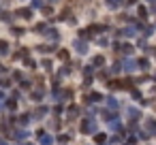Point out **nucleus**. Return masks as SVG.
<instances>
[{
  "mask_svg": "<svg viewBox=\"0 0 156 145\" xmlns=\"http://www.w3.org/2000/svg\"><path fill=\"white\" fill-rule=\"evenodd\" d=\"M13 34H17V36H20V34H24V30H22V28H13Z\"/></svg>",
  "mask_w": 156,
  "mask_h": 145,
  "instance_id": "obj_8",
  "label": "nucleus"
},
{
  "mask_svg": "<svg viewBox=\"0 0 156 145\" xmlns=\"http://www.w3.org/2000/svg\"><path fill=\"white\" fill-rule=\"evenodd\" d=\"M15 15H17V17H26V19H28V17H32V9L22 7V9H17V11H15Z\"/></svg>",
  "mask_w": 156,
  "mask_h": 145,
  "instance_id": "obj_1",
  "label": "nucleus"
},
{
  "mask_svg": "<svg viewBox=\"0 0 156 145\" xmlns=\"http://www.w3.org/2000/svg\"><path fill=\"white\" fill-rule=\"evenodd\" d=\"M45 34H49V36H51V39H58V34H56V30H47V32H45Z\"/></svg>",
  "mask_w": 156,
  "mask_h": 145,
  "instance_id": "obj_7",
  "label": "nucleus"
},
{
  "mask_svg": "<svg viewBox=\"0 0 156 145\" xmlns=\"http://www.w3.org/2000/svg\"><path fill=\"white\" fill-rule=\"evenodd\" d=\"M122 2H124V0H107V5H109L111 9H113V7H120Z\"/></svg>",
  "mask_w": 156,
  "mask_h": 145,
  "instance_id": "obj_2",
  "label": "nucleus"
},
{
  "mask_svg": "<svg viewBox=\"0 0 156 145\" xmlns=\"http://www.w3.org/2000/svg\"><path fill=\"white\" fill-rule=\"evenodd\" d=\"M43 13H45V15H51V7L45 5V7H43Z\"/></svg>",
  "mask_w": 156,
  "mask_h": 145,
  "instance_id": "obj_6",
  "label": "nucleus"
},
{
  "mask_svg": "<svg viewBox=\"0 0 156 145\" xmlns=\"http://www.w3.org/2000/svg\"><path fill=\"white\" fill-rule=\"evenodd\" d=\"M51 2H58V0H51Z\"/></svg>",
  "mask_w": 156,
  "mask_h": 145,
  "instance_id": "obj_9",
  "label": "nucleus"
},
{
  "mask_svg": "<svg viewBox=\"0 0 156 145\" xmlns=\"http://www.w3.org/2000/svg\"><path fill=\"white\" fill-rule=\"evenodd\" d=\"M7 47H9V45H7L5 41H0V51H2V54H7Z\"/></svg>",
  "mask_w": 156,
  "mask_h": 145,
  "instance_id": "obj_3",
  "label": "nucleus"
},
{
  "mask_svg": "<svg viewBox=\"0 0 156 145\" xmlns=\"http://www.w3.org/2000/svg\"><path fill=\"white\" fill-rule=\"evenodd\" d=\"M75 47H77V49H79V51H86V45H83V43H79V41H77V43H75Z\"/></svg>",
  "mask_w": 156,
  "mask_h": 145,
  "instance_id": "obj_5",
  "label": "nucleus"
},
{
  "mask_svg": "<svg viewBox=\"0 0 156 145\" xmlns=\"http://www.w3.org/2000/svg\"><path fill=\"white\" fill-rule=\"evenodd\" d=\"M32 7H41V9H43L45 5H43V0H32Z\"/></svg>",
  "mask_w": 156,
  "mask_h": 145,
  "instance_id": "obj_4",
  "label": "nucleus"
}]
</instances>
